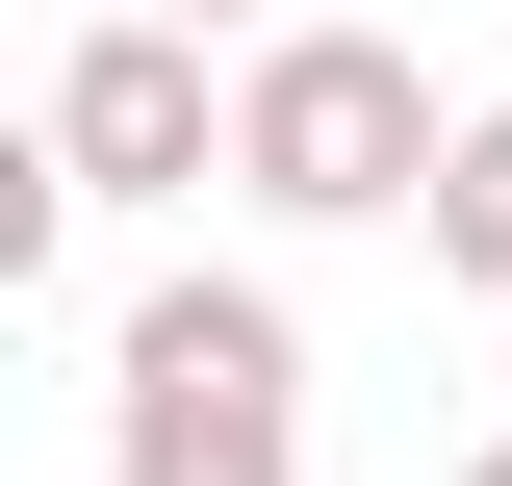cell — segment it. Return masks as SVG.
Instances as JSON below:
<instances>
[{
    "label": "cell",
    "instance_id": "3",
    "mask_svg": "<svg viewBox=\"0 0 512 486\" xmlns=\"http://www.w3.org/2000/svg\"><path fill=\"white\" fill-rule=\"evenodd\" d=\"M103 486H308V384H282V359H154V333H103Z\"/></svg>",
    "mask_w": 512,
    "mask_h": 486
},
{
    "label": "cell",
    "instance_id": "1",
    "mask_svg": "<svg viewBox=\"0 0 512 486\" xmlns=\"http://www.w3.org/2000/svg\"><path fill=\"white\" fill-rule=\"evenodd\" d=\"M461 103L410 26H333V0H282L231 52V205H282V231H384V205H436Z\"/></svg>",
    "mask_w": 512,
    "mask_h": 486
},
{
    "label": "cell",
    "instance_id": "4",
    "mask_svg": "<svg viewBox=\"0 0 512 486\" xmlns=\"http://www.w3.org/2000/svg\"><path fill=\"white\" fill-rule=\"evenodd\" d=\"M410 231H436V282L512 307V103H461V154H436V205H410Z\"/></svg>",
    "mask_w": 512,
    "mask_h": 486
},
{
    "label": "cell",
    "instance_id": "5",
    "mask_svg": "<svg viewBox=\"0 0 512 486\" xmlns=\"http://www.w3.org/2000/svg\"><path fill=\"white\" fill-rule=\"evenodd\" d=\"M180 26H231V52H256V26H282V0H180Z\"/></svg>",
    "mask_w": 512,
    "mask_h": 486
},
{
    "label": "cell",
    "instance_id": "2",
    "mask_svg": "<svg viewBox=\"0 0 512 486\" xmlns=\"http://www.w3.org/2000/svg\"><path fill=\"white\" fill-rule=\"evenodd\" d=\"M52 154H77V205H205L231 180V26L103 0V26L52 52Z\"/></svg>",
    "mask_w": 512,
    "mask_h": 486
},
{
    "label": "cell",
    "instance_id": "6",
    "mask_svg": "<svg viewBox=\"0 0 512 486\" xmlns=\"http://www.w3.org/2000/svg\"><path fill=\"white\" fill-rule=\"evenodd\" d=\"M461 486H512V435H487V461H461Z\"/></svg>",
    "mask_w": 512,
    "mask_h": 486
}]
</instances>
